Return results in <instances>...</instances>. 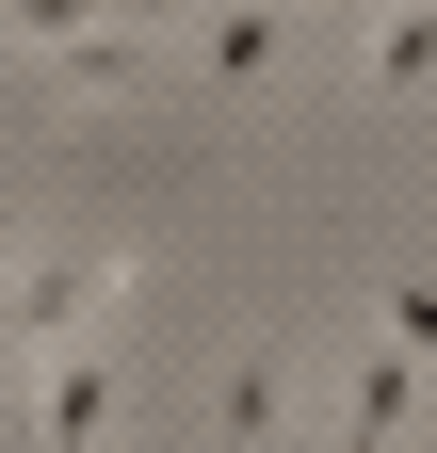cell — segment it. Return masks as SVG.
Returning <instances> with one entry per match:
<instances>
[{"label":"cell","instance_id":"1","mask_svg":"<svg viewBox=\"0 0 437 453\" xmlns=\"http://www.w3.org/2000/svg\"><path fill=\"white\" fill-rule=\"evenodd\" d=\"M33 453H97V437H114V357H97V340H65V357H49L33 372Z\"/></svg>","mask_w":437,"mask_h":453},{"label":"cell","instance_id":"2","mask_svg":"<svg viewBox=\"0 0 437 453\" xmlns=\"http://www.w3.org/2000/svg\"><path fill=\"white\" fill-rule=\"evenodd\" d=\"M405 405H421V292H389V340H372V372H356L341 453H389V437H405Z\"/></svg>","mask_w":437,"mask_h":453},{"label":"cell","instance_id":"3","mask_svg":"<svg viewBox=\"0 0 437 453\" xmlns=\"http://www.w3.org/2000/svg\"><path fill=\"white\" fill-rule=\"evenodd\" d=\"M292 388H308V357L259 340V357L227 372V405H211V453H276V437H292Z\"/></svg>","mask_w":437,"mask_h":453},{"label":"cell","instance_id":"4","mask_svg":"<svg viewBox=\"0 0 437 453\" xmlns=\"http://www.w3.org/2000/svg\"><path fill=\"white\" fill-rule=\"evenodd\" d=\"M292 49V0H227V17H211V81H259Z\"/></svg>","mask_w":437,"mask_h":453},{"label":"cell","instance_id":"5","mask_svg":"<svg viewBox=\"0 0 437 453\" xmlns=\"http://www.w3.org/2000/svg\"><path fill=\"white\" fill-rule=\"evenodd\" d=\"M421 49H437V17H421V0H372V81H389V97L421 81Z\"/></svg>","mask_w":437,"mask_h":453},{"label":"cell","instance_id":"6","mask_svg":"<svg viewBox=\"0 0 437 453\" xmlns=\"http://www.w3.org/2000/svg\"><path fill=\"white\" fill-rule=\"evenodd\" d=\"M65 81H97V97H130V81H146V49H130V33H65Z\"/></svg>","mask_w":437,"mask_h":453},{"label":"cell","instance_id":"7","mask_svg":"<svg viewBox=\"0 0 437 453\" xmlns=\"http://www.w3.org/2000/svg\"><path fill=\"white\" fill-rule=\"evenodd\" d=\"M0 33H33V49H65V33H97V0H0Z\"/></svg>","mask_w":437,"mask_h":453},{"label":"cell","instance_id":"8","mask_svg":"<svg viewBox=\"0 0 437 453\" xmlns=\"http://www.w3.org/2000/svg\"><path fill=\"white\" fill-rule=\"evenodd\" d=\"M130 17H195V0H97V33H130Z\"/></svg>","mask_w":437,"mask_h":453},{"label":"cell","instance_id":"9","mask_svg":"<svg viewBox=\"0 0 437 453\" xmlns=\"http://www.w3.org/2000/svg\"><path fill=\"white\" fill-rule=\"evenodd\" d=\"M292 17H372V0H292Z\"/></svg>","mask_w":437,"mask_h":453}]
</instances>
